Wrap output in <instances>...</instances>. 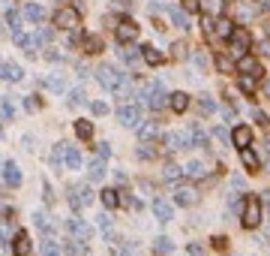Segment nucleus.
I'll return each mask as SVG.
<instances>
[{"mask_svg":"<svg viewBox=\"0 0 270 256\" xmlns=\"http://www.w3.org/2000/svg\"><path fill=\"white\" fill-rule=\"evenodd\" d=\"M9 247L15 250V256H27V253H30V235H27L24 229H18V232L12 235V241H9Z\"/></svg>","mask_w":270,"mask_h":256,"instance_id":"11","label":"nucleus"},{"mask_svg":"<svg viewBox=\"0 0 270 256\" xmlns=\"http://www.w3.org/2000/svg\"><path fill=\"white\" fill-rule=\"evenodd\" d=\"M183 3V12H198L201 9V0H180Z\"/></svg>","mask_w":270,"mask_h":256,"instance_id":"40","label":"nucleus"},{"mask_svg":"<svg viewBox=\"0 0 270 256\" xmlns=\"http://www.w3.org/2000/svg\"><path fill=\"white\" fill-rule=\"evenodd\" d=\"M87 178H90V181H102V178H105V160H102V157L90 160V166H87Z\"/></svg>","mask_w":270,"mask_h":256,"instance_id":"18","label":"nucleus"},{"mask_svg":"<svg viewBox=\"0 0 270 256\" xmlns=\"http://www.w3.org/2000/svg\"><path fill=\"white\" fill-rule=\"evenodd\" d=\"M0 73H3L6 81H21V76H24V70L18 63H3V66H0Z\"/></svg>","mask_w":270,"mask_h":256,"instance_id":"21","label":"nucleus"},{"mask_svg":"<svg viewBox=\"0 0 270 256\" xmlns=\"http://www.w3.org/2000/svg\"><path fill=\"white\" fill-rule=\"evenodd\" d=\"M267 6H270V0H267Z\"/></svg>","mask_w":270,"mask_h":256,"instance_id":"55","label":"nucleus"},{"mask_svg":"<svg viewBox=\"0 0 270 256\" xmlns=\"http://www.w3.org/2000/svg\"><path fill=\"white\" fill-rule=\"evenodd\" d=\"M96 151H99V157L105 160V157H108V154H111V145H108V142H102V145H96Z\"/></svg>","mask_w":270,"mask_h":256,"instance_id":"48","label":"nucleus"},{"mask_svg":"<svg viewBox=\"0 0 270 256\" xmlns=\"http://www.w3.org/2000/svg\"><path fill=\"white\" fill-rule=\"evenodd\" d=\"M39 250H42V256H60V253H63V247L54 241V238H42V241H39Z\"/></svg>","mask_w":270,"mask_h":256,"instance_id":"23","label":"nucleus"},{"mask_svg":"<svg viewBox=\"0 0 270 256\" xmlns=\"http://www.w3.org/2000/svg\"><path fill=\"white\" fill-rule=\"evenodd\" d=\"M63 160H66V166H69V169H78V166H81V154H78V148L63 145Z\"/></svg>","mask_w":270,"mask_h":256,"instance_id":"22","label":"nucleus"},{"mask_svg":"<svg viewBox=\"0 0 270 256\" xmlns=\"http://www.w3.org/2000/svg\"><path fill=\"white\" fill-rule=\"evenodd\" d=\"M210 244H213L216 250H225V247H228V238H222V235H216V238H213Z\"/></svg>","mask_w":270,"mask_h":256,"instance_id":"46","label":"nucleus"},{"mask_svg":"<svg viewBox=\"0 0 270 256\" xmlns=\"http://www.w3.org/2000/svg\"><path fill=\"white\" fill-rule=\"evenodd\" d=\"M120 60H123V63H129V66H135L138 51H135V48H123V51H120Z\"/></svg>","mask_w":270,"mask_h":256,"instance_id":"34","label":"nucleus"},{"mask_svg":"<svg viewBox=\"0 0 270 256\" xmlns=\"http://www.w3.org/2000/svg\"><path fill=\"white\" fill-rule=\"evenodd\" d=\"M66 199H69V205H72L75 211H81L84 205L93 202V193H90L87 184H69V187H66Z\"/></svg>","mask_w":270,"mask_h":256,"instance_id":"4","label":"nucleus"},{"mask_svg":"<svg viewBox=\"0 0 270 256\" xmlns=\"http://www.w3.org/2000/svg\"><path fill=\"white\" fill-rule=\"evenodd\" d=\"M54 27L78 33V27H81V9L78 6H60L57 12H54Z\"/></svg>","mask_w":270,"mask_h":256,"instance_id":"1","label":"nucleus"},{"mask_svg":"<svg viewBox=\"0 0 270 256\" xmlns=\"http://www.w3.org/2000/svg\"><path fill=\"white\" fill-rule=\"evenodd\" d=\"M153 214L159 217V223H168V220H171V205L165 199H156L153 202Z\"/></svg>","mask_w":270,"mask_h":256,"instance_id":"20","label":"nucleus"},{"mask_svg":"<svg viewBox=\"0 0 270 256\" xmlns=\"http://www.w3.org/2000/svg\"><path fill=\"white\" fill-rule=\"evenodd\" d=\"M165 102H168V97L162 94V88H159V84H150V94H147V106H150V109H162V106H165Z\"/></svg>","mask_w":270,"mask_h":256,"instance_id":"17","label":"nucleus"},{"mask_svg":"<svg viewBox=\"0 0 270 256\" xmlns=\"http://www.w3.org/2000/svg\"><path fill=\"white\" fill-rule=\"evenodd\" d=\"M96 79H99V84L105 91H120L123 88V76L114 70V66H108V63H102L96 70Z\"/></svg>","mask_w":270,"mask_h":256,"instance_id":"5","label":"nucleus"},{"mask_svg":"<svg viewBox=\"0 0 270 256\" xmlns=\"http://www.w3.org/2000/svg\"><path fill=\"white\" fill-rule=\"evenodd\" d=\"M174 199H177V205H195L198 202V190L192 184H180L174 190Z\"/></svg>","mask_w":270,"mask_h":256,"instance_id":"13","label":"nucleus"},{"mask_svg":"<svg viewBox=\"0 0 270 256\" xmlns=\"http://www.w3.org/2000/svg\"><path fill=\"white\" fill-rule=\"evenodd\" d=\"M6 241H12V232H9V223L0 220V244H6Z\"/></svg>","mask_w":270,"mask_h":256,"instance_id":"39","label":"nucleus"},{"mask_svg":"<svg viewBox=\"0 0 270 256\" xmlns=\"http://www.w3.org/2000/svg\"><path fill=\"white\" fill-rule=\"evenodd\" d=\"M171 250V241H168V238H159V241H156V253H168Z\"/></svg>","mask_w":270,"mask_h":256,"instance_id":"44","label":"nucleus"},{"mask_svg":"<svg viewBox=\"0 0 270 256\" xmlns=\"http://www.w3.org/2000/svg\"><path fill=\"white\" fill-rule=\"evenodd\" d=\"M228 45H231V55H234V58H243L246 51H249V45H252V33H249L246 27H237V24H234L231 37H228Z\"/></svg>","mask_w":270,"mask_h":256,"instance_id":"3","label":"nucleus"},{"mask_svg":"<svg viewBox=\"0 0 270 256\" xmlns=\"http://www.w3.org/2000/svg\"><path fill=\"white\" fill-rule=\"evenodd\" d=\"M84 51H87V55H99V51H102V39L93 37V33H90V37H84Z\"/></svg>","mask_w":270,"mask_h":256,"instance_id":"28","label":"nucleus"},{"mask_svg":"<svg viewBox=\"0 0 270 256\" xmlns=\"http://www.w3.org/2000/svg\"><path fill=\"white\" fill-rule=\"evenodd\" d=\"M138 133H141V139H153V136H156V124H138Z\"/></svg>","mask_w":270,"mask_h":256,"instance_id":"37","label":"nucleus"},{"mask_svg":"<svg viewBox=\"0 0 270 256\" xmlns=\"http://www.w3.org/2000/svg\"><path fill=\"white\" fill-rule=\"evenodd\" d=\"M66 229H69V235L75 238V241H81V244H87L90 235H93V229H90L84 220H78V217H69V220H66Z\"/></svg>","mask_w":270,"mask_h":256,"instance_id":"8","label":"nucleus"},{"mask_svg":"<svg viewBox=\"0 0 270 256\" xmlns=\"http://www.w3.org/2000/svg\"><path fill=\"white\" fill-rule=\"evenodd\" d=\"M33 223L39 226V229H48V217H45L42 211H36V217H33Z\"/></svg>","mask_w":270,"mask_h":256,"instance_id":"43","label":"nucleus"},{"mask_svg":"<svg viewBox=\"0 0 270 256\" xmlns=\"http://www.w3.org/2000/svg\"><path fill=\"white\" fill-rule=\"evenodd\" d=\"M168 106H171V112L183 115V112L189 109V97H186L183 91H177V94H171V97H168Z\"/></svg>","mask_w":270,"mask_h":256,"instance_id":"16","label":"nucleus"},{"mask_svg":"<svg viewBox=\"0 0 270 256\" xmlns=\"http://www.w3.org/2000/svg\"><path fill=\"white\" fill-rule=\"evenodd\" d=\"M255 81H258V79H252V76H240L237 84H240V91H243L246 97H255Z\"/></svg>","mask_w":270,"mask_h":256,"instance_id":"29","label":"nucleus"},{"mask_svg":"<svg viewBox=\"0 0 270 256\" xmlns=\"http://www.w3.org/2000/svg\"><path fill=\"white\" fill-rule=\"evenodd\" d=\"M45 84H48L51 91H63V88H66V79H60V76H51Z\"/></svg>","mask_w":270,"mask_h":256,"instance_id":"38","label":"nucleus"},{"mask_svg":"<svg viewBox=\"0 0 270 256\" xmlns=\"http://www.w3.org/2000/svg\"><path fill=\"white\" fill-rule=\"evenodd\" d=\"M261 91H264V97H270V79H264V81H261Z\"/></svg>","mask_w":270,"mask_h":256,"instance_id":"53","label":"nucleus"},{"mask_svg":"<svg viewBox=\"0 0 270 256\" xmlns=\"http://www.w3.org/2000/svg\"><path fill=\"white\" fill-rule=\"evenodd\" d=\"M117 118H120V124H126V127H138L141 124V109L138 106H120Z\"/></svg>","mask_w":270,"mask_h":256,"instance_id":"9","label":"nucleus"},{"mask_svg":"<svg viewBox=\"0 0 270 256\" xmlns=\"http://www.w3.org/2000/svg\"><path fill=\"white\" fill-rule=\"evenodd\" d=\"M78 102H84V91L81 88H75V91L69 94V106H78Z\"/></svg>","mask_w":270,"mask_h":256,"instance_id":"42","label":"nucleus"},{"mask_svg":"<svg viewBox=\"0 0 270 256\" xmlns=\"http://www.w3.org/2000/svg\"><path fill=\"white\" fill-rule=\"evenodd\" d=\"M234 30V21L228 15H219V19H213V39H228Z\"/></svg>","mask_w":270,"mask_h":256,"instance_id":"10","label":"nucleus"},{"mask_svg":"<svg viewBox=\"0 0 270 256\" xmlns=\"http://www.w3.org/2000/svg\"><path fill=\"white\" fill-rule=\"evenodd\" d=\"M141 58H144V60H147L150 66H159L162 60H165V58H162V55H159V51H156L153 45H141Z\"/></svg>","mask_w":270,"mask_h":256,"instance_id":"24","label":"nucleus"},{"mask_svg":"<svg viewBox=\"0 0 270 256\" xmlns=\"http://www.w3.org/2000/svg\"><path fill=\"white\" fill-rule=\"evenodd\" d=\"M177 175H180V169H177V166H165V178H168V181H174Z\"/></svg>","mask_w":270,"mask_h":256,"instance_id":"50","label":"nucleus"},{"mask_svg":"<svg viewBox=\"0 0 270 256\" xmlns=\"http://www.w3.org/2000/svg\"><path fill=\"white\" fill-rule=\"evenodd\" d=\"M114 37H117V42H120V45L135 42V39H138V24H135L132 19H120V21H117V27H114Z\"/></svg>","mask_w":270,"mask_h":256,"instance_id":"7","label":"nucleus"},{"mask_svg":"<svg viewBox=\"0 0 270 256\" xmlns=\"http://www.w3.org/2000/svg\"><path fill=\"white\" fill-rule=\"evenodd\" d=\"M240 163H243L246 172H258L261 169V160H258V154L252 148H240Z\"/></svg>","mask_w":270,"mask_h":256,"instance_id":"14","label":"nucleus"},{"mask_svg":"<svg viewBox=\"0 0 270 256\" xmlns=\"http://www.w3.org/2000/svg\"><path fill=\"white\" fill-rule=\"evenodd\" d=\"M99 196H102V205H105V208H117V205H120L117 190H111V187H105V190H102Z\"/></svg>","mask_w":270,"mask_h":256,"instance_id":"27","label":"nucleus"},{"mask_svg":"<svg viewBox=\"0 0 270 256\" xmlns=\"http://www.w3.org/2000/svg\"><path fill=\"white\" fill-rule=\"evenodd\" d=\"M231 142H234V148H249L252 145V130L246 124H237L231 130Z\"/></svg>","mask_w":270,"mask_h":256,"instance_id":"12","label":"nucleus"},{"mask_svg":"<svg viewBox=\"0 0 270 256\" xmlns=\"http://www.w3.org/2000/svg\"><path fill=\"white\" fill-rule=\"evenodd\" d=\"M165 145H168V151H183L192 142H189V133H168L165 136Z\"/></svg>","mask_w":270,"mask_h":256,"instance_id":"15","label":"nucleus"},{"mask_svg":"<svg viewBox=\"0 0 270 256\" xmlns=\"http://www.w3.org/2000/svg\"><path fill=\"white\" fill-rule=\"evenodd\" d=\"M75 133H78V139L90 142V139H93V124H90V121H75Z\"/></svg>","mask_w":270,"mask_h":256,"instance_id":"26","label":"nucleus"},{"mask_svg":"<svg viewBox=\"0 0 270 256\" xmlns=\"http://www.w3.org/2000/svg\"><path fill=\"white\" fill-rule=\"evenodd\" d=\"M117 199H120V205H132V202H135L129 190H120V193H117Z\"/></svg>","mask_w":270,"mask_h":256,"instance_id":"45","label":"nucleus"},{"mask_svg":"<svg viewBox=\"0 0 270 256\" xmlns=\"http://www.w3.org/2000/svg\"><path fill=\"white\" fill-rule=\"evenodd\" d=\"M24 109H27V112H36V109H39V99H36V97H27V99H24Z\"/></svg>","mask_w":270,"mask_h":256,"instance_id":"47","label":"nucleus"},{"mask_svg":"<svg viewBox=\"0 0 270 256\" xmlns=\"http://www.w3.org/2000/svg\"><path fill=\"white\" fill-rule=\"evenodd\" d=\"M24 19H30V21L39 24V21L45 19V9H42L39 3H27V6H24Z\"/></svg>","mask_w":270,"mask_h":256,"instance_id":"25","label":"nucleus"},{"mask_svg":"<svg viewBox=\"0 0 270 256\" xmlns=\"http://www.w3.org/2000/svg\"><path fill=\"white\" fill-rule=\"evenodd\" d=\"M186 172H189L192 178H201V175H204V166H201V163H189V166H186Z\"/></svg>","mask_w":270,"mask_h":256,"instance_id":"41","label":"nucleus"},{"mask_svg":"<svg viewBox=\"0 0 270 256\" xmlns=\"http://www.w3.org/2000/svg\"><path fill=\"white\" fill-rule=\"evenodd\" d=\"M234 70H237L240 76H252V79H264V66L258 58H252V55H243L237 58V63H234Z\"/></svg>","mask_w":270,"mask_h":256,"instance_id":"6","label":"nucleus"},{"mask_svg":"<svg viewBox=\"0 0 270 256\" xmlns=\"http://www.w3.org/2000/svg\"><path fill=\"white\" fill-rule=\"evenodd\" d=\"M3 178H6L9 187H18L21 184V169H18L15 163H3Z\"/></svg>","mask_w":270,"mask_h":256,"instance_id":"19","label":"nucleus"},{"mask_svg":"<svg viewBox=\"0 0 270 256\" xmlns=\"http://www.w3.org/2000/svg\"><path fill=\"white\" fill-rule=\"evenodd\" d=\"M231 58L228 55H216V70H219V73H231Z\"/></svg>","mask_w":270,"mask_h":256,"instance_id":"31","label":"nucleus"},{"mask_svg":"<svg viewBox=\"0 0 270 256\" xmlns=\"http://www.w3.org/2000/svg\"><path fill=\"white\" fill-rule=\"evenodd\" d=\"M189 253H192V256H204V247H201V244H189Z\"/></svg>","mask_w":270,"mask_h":256,"instance_id":"51","label":"nucleus"},{"mask_svg":"<svg viewBox=\"0 0 270 256\" xmlns=\"http://www.w3.org/2000/svg\"><path fill=\"white\" fill-rule=\"evenodd\" d=\"M156 154H159L156 145H141V148H138V157H141V160H153Z\"/></svg>","mask_w":270,"mask_h":256,"instance_id":"35","label":"nucleus"},{"mask_svg":"<svg viewBox=\"0 0 270 256\" xmlns=\"http://www.w3.org/2000/svg\"><path fill=\"white\" fill-rule=\"evenodd\" d=\"M240 223H243L246 229H255V226L261 223V199H258V196H246V199H243Z\"/></svg>","mask_w":270,"mask_h":256,"instance_id":"2","label":"nucleus"},{"mask_svg":"<svg viewBox=\"0 0 270 256\" xmlns=\"http://www.w3.org/2000/svg\"><path fill=\"white\" fill-rule=\"evenodd\" d=\"M258 51H261V55H270V39H264V42L258 45Z\"/></svg>","mask_w":270,"mask_h":256,"instance_id":"52","label":"nucleus"},{"mask_svg":"<svg viewBox=\"0 0 270 256\" xmlns=\"http://www.w3.org/2000/svg\"><path fill=\"white\" fill-rule=\"evenodd\" d=\"M186 51H189V48H186V42H174V45H171V58H174V60H183V58H186Z\"/></svg>","mask_w":270,"mask_h":256,"instance_id":"33","label":"nucleus"},{"mask_svg":"<svg viewBox=\"0 0 270 256\" xmlns=\"http://www.w3.org/2000/svg\"><path fill=\"white\" fill-rule=\"evenodd\" d=\"M90 109H93V115H105V112H108V106H105V102H99V99H96Z\"/></svg>","mask_w":270,"mask_h":256,"instance_id":"49","label":"nucleus"},{"mask_svg":"<svg viewBox=\"0 0 270 256\" xmlns=\"http://www.w3.org/2000/svg\"><path fill=\"white\" fill-rule=\"evenodd\" d=\"M114 6H120V9H126V6H132L129 0H114Z\"/></svg>","mask_w":270,"mask_h":256,"instance_id":"54","label":"nucleus"},{"mask_svg":"<svg viewBox=\"0 0 270 256\" xmlns=\"http://www.w3.org/2000/svg\"><path fill=\"white\" fill-rule=\"evenodd\" d=\"M198 109H201V115H213L216 112V102L210 97H201V99H198Z\"/></svg>","mask_w":270,"mask_h":256,"instance_id":"32","label":"nucleus"},{"mask_svg":"<svg viewBox=\"0 0 270 256\" xmlns=\"http://www.w3.org/2000/svg\"><path fill=\"white\" fill-rule=\"evenodd\" d=\"M171 19H174V24H177V27H183V30L189 27V21H186V12H183V9L171 6Z\"/></svg>","mask_w":270,"mask_h":256,"instance_id":"30","label":"nucleus"},{"mask_svg":"<svg viewBox=\"0 0 270 256\" xmlns=\"http://www.w3.org/2000/svg\"><path fill=\"white\" fill-rule=\"evenodd\" d=\"M33 39H36V45H45V42L51 39V30H48V27H39V30L33 33Z\"/></svg>","mask_w":270,"mask_h":256,"instance_id":"36","label":"nucleus"}]
</instances>
